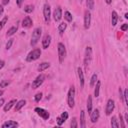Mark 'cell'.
<instances>
[{
  "label": "cell",
  "instance_id": "obj_1",
  "mask_svg": "<svg viewBox=\"0 0 128 128\" xmlns=\"http://www.w3.org/2000/svg\"><path fill=\"white\" fill-rule=\"evenodd\" d=\"M41 32H42V30H41L40 27H37L33 30V32H32V36H31V42H30L32 46L36 45L37 42L39 41L40 36H41Z\"/></svg>",
  "mask_w": 128,
  "mask_h": 128
},
{
  "label": "cell",
  "instance_id": "obj_2",
  "mask_svg": "<svg viewBox=\"0 0 128 128\" xmlns=\"http://www.w3.org/2000/svg\"><path fill=\"white\" fill-rule=\"evenodd\" d=\"M41 55V50L39 48H36V49H33L32 51H30L26 57V60L28 62H31V61H35L37 60Z\"/></svg>",
  "mask_w": 128,
  "mask_h": 128
},
{
  "label": "cell",
  "instance_id": "obj_3",
  "mask_svg": "<svg viewBox=\"0 0 128 128\" xmlns=\"http://www.w3.org/2000/svg\"><path fill=\"white\" fill-rule=\"evenodd\" d=\"M66 57V48L63 43H58V58L59 62L62 63Z\"/></svg>",
  "mask_w": 128,
  "mask_h": 128
},
{
  "label": "cell",
  "instance_id": "obj_4",
  "mask_svg": "<svg viewBox=\"0 0 128 128\" xmlns=\"http://www.w3.org/2000/svg\"><path fill=\"white\" fill-rule=\"evenodd\" d=\"M74 97H75V88H74V86H71L68 91V97H67L68 106L70 108L74 107Z\"/></svg>",
  "mask_w": 128,
  "mask_h": 128
},
{
  "label": "cell",
  "instance_id": "obj_5",
  "mask_svg": "<svg viewBox=\"0 0 128 128\" xmlns=\"http://www.w3.org/2000/svg\"><path fill=\"white\" fill-rule=\"evenodd\" d=\"M92 59V48L91 47H86L85 50V57H84V66L87 68V66L90 64Z\"/></svg>",
  "mask_w": 128,
  "mask_h": 128
},
{
  "label": "cell",
  "instance_id": "obj_6",
  "mask_svg": "<svg viewBox=\"0 0 128 128\" xmlns=\"http://www.w3.org/2000/svg\"><path fill=\"white\" fill-rule=\"evenodd\" d=\"M45 80V76L43 74H40L36 77V79L32 82V89H36L38 87H40V85H42V83L44 82Z\"/></svg>",
  "mask_w": 128,
  "mask_h": 128
},
{
  "label": "cell",
  "instance_id": "obj_7",
  "mask_svg": "<svg viewBox=\"0 0 128 128\" xmlns=\"http://www.w3.org/2000/svg\"><path fill=\"white\" fill-rule=\"evenodd\" d=\"M34 111L36 112V113L40 116V117H42L44 120H48V118H49V112H48L47 110H45V109H43V108H40V107H36L35 109H34Z\"/></svg>",
  "mask_w": 128,
  "mask_h": 128
},
{
  "label": "cell",
  "instance_id": "obj_8",
  "mask_svg": "<svg viewBox=\"0 0 128 128\" xmlns=\"http://www.w3.org/2000/svg\"><path fill=\"white\" fill-rule=\"evenodd\" d=\"M43 15H44V19L46 21V23L50 22V16H51V9L50 6L48 4H45L43 7Z\"/></svg>",
  "mask_w": 128,
  "mask_h": 128
},
{
  "label": "cell",
  "instance_id": "obj_9",
  "mask_svg": "<svg viewBox=\"0 0 128 128\" xmlns=\"http://www.w3.org/2000/svg\"><path fill=\"white\" fill-rule=\"evenodd\" d=\"M115 108V103L112 99H109L107 101V104H106V109H105V112H106V115H110L112 112H113Z\"/></svg>",
  "mask_w": 128,
  "mask_h": 128
},
{
  "label": "cell",
  "instance_id": "obj_10",
  "mask_svg": "<svg viewBox=\"0 0 128 128\" xmlns=\"http://www.w3.org/2000/svg\"><path fill=\"white\" fill-rule=\"evenodd\" d=\"M90 23H91V13L89 10H86L84 13V28L88 29L90 27Z\"/></svg>",
  "mask_w": 128,
  "mask_h": 128
},
{
  "label": "cell",
  "instance_id": "obj_11",
  "mask_svg": "<svg viewBox=\"0 0 128 128\" xmlns=\"http://www.w3.org/2000/svg\"><path fill=\"white\" fill-rule=\"evenodd\" d=\"M90 119L92 123L97 122V120L99 119V110L98 109H94L93 111H91L90 113Z\"/></svg>",
  "mask_w": 128,
  "mask_h": 128
},
{
  "label": "cell",
  "instance_id": "obj_12",
  "mask_svg": "<svg viewBox=\"0 0 128 128\" xmlns=\"http://www.w3.org/2000/svg\"><path fill=\"white\" fill-rule=\"evenodd\" d=\"M53 18H54V20L56 22L60 21V19L62 18V9L60 7H57L54 10V12H53Z\"/></svg>",
  "mask_w": 128,
  "mask_h": 128
},
{
  "label": "cell",
  "instance_id": "obj_13",
  "mask_svg": "<svg viewBox=\"0 0 128 128\" xmlns=\"http://www.w3.org/2000/svg\"><path fill=\"white\" fill-rule=\"evenodd\" d=\"M51 43V36L50 35H45L43 37V40H42V47L44 49H47L48 47H49Z\"/></svg>",
  "mask_w": 128,
  "mask_h": 128
},
{
  "label": "cell",
  "instance_id": "obj_14",
  "mask_svg": "<svg viewBox=\"0 0 128 128\" xmlns=\"http://www.w3.org/2000/svg\"><path fill=\"white\" fill-rule=\"evenodd\" d=\"M19 124L16 122V121H12V120H8L6 122H4L2 124V128H14V127H17Z\"/></svg>",
  "mask_w": 128,
  "mask_h": 128
},
{
  "label": "cell",
  "instance_id": "obj_15",
  "mask_svg": "<svg viewBox=\"0 0 128 128\" xmlns=\"http://www.w3.org/2000/svg\"><path fill=\"white\" fill-rule=\"evenodd\" d=\"M77 74H78V78H79V81H80V86L84 87V74H83L81 67L77 68Z\"/></svg>",
  "mask_w": 128,
  "mask_h": 128
},
{
  "label": "cell",
  "instance_id": "obj_16",
  "mask_svg": "<svg viewBox=\"0 0 128 128\" xmlns=\"http://www.w3.org/2000/svg\"><path fill=\"white\" fill-rule=\"evenodd\" d=\"M67 119H68V113H67V112H63V113L61 114V116L57 118V124L60 126V125H62L64 122H65Z\"/></svg>",
  "mask_w": 128,
  "mask_h": 128
},
{
  "label": "cell",
  "instance_id": "obj_17",
  "mask_svg": "<svg viewBox=\"0 0 128 128\" xmlns=\"http://www.w3.org/2000/svg\"><path fill=\"white\" fill-rule=\"evenodd\" d=\"M32 25V19L29 17V16H26V17L22 20V26L25 28H29Z\"/></svg>",
  "mask_w": 128,
  "mask_h": 128
},
{
  "label": "cell",
  "instance_id": "obj_18",
  "mask_svg": "<svg viewBox=\"0 0 128 128\" xmlns=\"http://www.w3.org/2000/svg\"><path fill=\"white\" fill-rule=\"evenodd\" d=\"M117 21H118V14L116 11H112L111 13V23H112V26H115L117 24Z\"/></svg>",
  "mask_w": 128,
  "mask_h": 128
},
{
  "label": "cell",
  "instance_id": "obj_19",
  "mask_svg": "<svg viewBox=\"0 0 128 128\" xmlns=\"http://www.w3.org/2000/svg\"><path fill=\"white\" fill-rule=\"evenodd\" d=\"M86 124H85V111H81L80 112V127L85 128Z\"/></svg>",
  "mask_w": 128,
  "mask_h": 128
},
{
  "label": "cell",
  "instance_id": "obj_20",
  "mask_svg": "<svg viewBox=\"0 0 128 128\" xmlns=\"http://www.w3.org/2000/svg\"><path fill=\"white\" fill-rule=\"evenodd\" d=\"M95 89H94V96L95 97H98L99 96V91H100V86H101V82L99 81H96V83H95Z\"/></svg>",
  "mask_w": 128,
  "mask_h": 128
},
{
  "label": "cell",
  "instance_id": "obj_21",
  "mask_svg": "<svg viewBox=\"0 0 128 128\" xmlns=\"http://www.w3.org/2000/svg\"><path fill=\"white\" fill-rule=\"evenodd\" d=\"M66 28H67V24H66L65 22H62V23H60V24H59V26H58L59 34H60V35H63L64 31L66 30Z\"/></svg>",
  "mask_w": 128,
  "mask_h": 128
},
{
  "label": "cell",
  "instance_id": "obj_22",
  "mask_svg": "<svg viewBox=\"0 0 128 128\" xmlns=\"http://www.w3.org/2000/svg\"><path fill=\"white\" fill-rule=\"evenodd\" d=\"M25 104H26V101H25V100H20V101H18V102H16L15 107H14L15 111H19Z\"/></svg>",
  "mask_w": 128,
  "mask_h": 128
},
{
  "label": "cell",
  "instance_id": "obj_23",
  "mask_svg": "<svg viewBox=\"0 0 128 128\" xmlns=\"http://www.w3.org/2000/svg\"><path fill=\"white\" fill-rule=\"evenodd\" d=\"M14 104H16V100H15V99H12V100L9 101L7 104H5V106H4V111H5V112L9 111V110L12 108V106H13Z\"/></svg>",
  "mask_w": 128,
  "mask_h": 128
},
{
  "label": "cell",
  "instance_id": "obj_24",
  "mask_svg": "<svg viewBox=\"0 0 128 128\" xmlns=\"http://www.w3.org/2000/svg\"><path fill=\"white\" fill-rule=\"evenodd\" d=\"M49 66H50V64L48 63V62H43V63H41L40 65L38 66V71H39V72H42V71H44L45 69H47Z\"/></svg>",
  "mask_w": 128,
  "mask_h": 128
},
{
  "label": "cell",
  "instance_id": "obj_25",
  "mask_svg": "<svg viewBox=\"0 0 128 128\" xmlns=\"http://www.w3.org/2000/svg\"><path fill=\"white\" fill-rule=\"evenodd\" d=\"M110 124H111V127H113V128H119V123H118V120L115 116H113L111 118V121H110Z\"/></svg>",
  "mask_w": 128,
  "mask_h": 128
},
{
  "label": "cell",
  "instance_id": "obj_26",
  "mask_svg": "<svg viewBox=\"0 0 128 128\" xmlns=\"http://www.w3.org/2000/svg\"><path fill=\"white\" fill-rule=\"evenodd\" d=\"M87 111L89 114L92 111V97L90 95H88V99H87Z\"/></svg>",
  "mask_w": 128,
  "mask_h": 128
},
{
  "label": "cell",
  "instance_id": "obj_27",
  "mask_svg": "<svg viewBox=\"0 0 128 128\" xmlns=\"http://www.w3.org/2000/svg\"><path fill=\"white\" fill-rule=\"evenodd\" d=\"M17 31V26H12L11 28H9L8 29V31H7V33H6V35L7 36H12L15 32Z\"/></svg>",
  "mask_w": 128,
  "mask_h": 128
},
{
  "label": "cell",
  "instance_id": "obj_28",
  "mask_svg": "<svg viewBox=\"0 0 128 128\" xmlns=\"http://www.w3.org/2000/svg\"><path fill=\"white\" fill-rule=\"evenodd\" d=\"M64 18L66 19V21H68V22H71L72 21V15H71V13L69 12V11H65L64 12Z\"/></svg>",
  "mask_w": 128,
  "mask_h": 128
},
{
  "label": "cell",
  "instance_id": "obj_29",
  "mask_svg": "<svg viewBox=\"0 0 128 128\" xmlns=\"http://www.w3.org/2000/svg\"><path fill=\"white\" fill-rule=\"evenodd\" d=\"M96 81H97V74H93L92 77H91V80H90V86L94 87Z\"/></svg>",
  "mask_w": 128,
  "mask_h": 128
},
{
  "label": "cell",
  "instance_id": "obj_30",
  "mask_svg": "<svg viewBox=\"0 0 128 128\" xmlns=\"http://www.w3.org/2000/svg\"><path fill=\"white\" fill-rule=\"evenodd\" d=\"M86 5H87L88 9H90V10L94 9V0H86Z\"/></svg>",
  "mask_w": 128,
  "mask_h": 128
},
{
  "label": "cell",
  "instance_id": "obj_31",
  "mask_svg": "<svg viewBox=\"0 0 128 128\" xmlns=\"http://www.w3.org/2000/svg\"><path fill=\"white\" fill-rule=\"evenodd\" d=\"M7 20H8V16H5V17L0 21V31L2 30V28L5 26V24H6V22H7Z\"/></svg>",
  "mask_w": 128,
  "mask_h": 128
},
{
  "label": "cell",
  "instance_id": "obj_32",
  "mask_svg": "<svg viewBox=\"0 0 128 128\" xmlns=\"http://www.w3.org/2000/svg\"><path fill=\"white\" fill-rule=\"evenodd\" d=\"M33 10H34V6H33V5H27V6H25V8H24V11H25L26 13H31Z\"/></svg>",
  "mask_w": 128,
  "mask_h": 128
},
{
  "label": "cell",
  "instance_id": "obj_33",
  "mask_svg": "<svg viewBox=\"0 0 128 128\" xmlns=\"http://www.w3.org/2000/svg\"><path fill=\"white\" fill-rule=\"evenodd\" d=\"M9 84H10V81H8V80H3V81H1V83H0V87H1V88H5Z\"/></svg>",
  "mask_w": 128,
  "mask_h": 128
},
{
  "label": "cell",
  "instance_id": "obj_34",
  "mask_svg": "<svg viewBox=\"0 0 128 128\" xmlns=\"http://www.w3.org/2000/svg\"><path fill=\"white\" fill-rule=\"evenodd\" d=\"M123 99H124L125 103L128 105V90H127V89L124 90V93H123Z\"/></svg>",
  "mask_w": 128,
  "mask_h": 128
},
{
  "label": "cell",
  "instance_id": "obj_35",
  "mask_svg": "<svg viewBox=\"0 0 128 128\" xmlns=\"http://www.w3.org/2000/svg\"><path fill=\"white\" fill-rule=\"evenodd\" d=\"M13 40H14V39H9L8 42L6 43V47H5V48H6L7 50L11 48V46H12V44H13Z\"/></svg>",
  "mask_w": 128,
  "mask_h": 128
},
{
  "label": "cell",
  "instance_id": "obj_36",
  "mask_svg": "<svg viewBox=\"0 0 128 128\" xmlns=\"http://www.w3.org/2000/svg\"><path fill=\"white\" fill-rule=\"evenodd\" d=\"M41 98H42V93H41V92H40V93H37V94L35 95V97H34V99H35L36 102H39V101L41 100Z\"/></svg>",
  "mask_w": 128,
  "mask_h": 128
},
{
  "label": "cell",
  "instance_id": "obj_37",
  "mask_svg": "<svg viewBox=\"0 0 128 128\" xmlns=\"http://www.w3.org/2000/svg\"><path fill=\"white\" fill-rule=\"evenodd\" d=\"M71 127L72 128H76L78 125H77V120H76V118H72V121H71Z\"/></svg>",
  "mask_w": 128,
  "mask_h": 128
},
{
  "label": "cell",
  "instance_id": "obj_38",
  "mask_svg": "<svg viewBox=\"0 0 128 128\" xmlns=\"http://www.w3.org/2000/svg\"><path fill=\"white\" fill-rule=\"evenodd\" d=\"M119 119H120V125H119V126H121L122 128H124V127H125V124H124V119H123V116H122L121 114H119Z\"/></svg>",
  "mask_w": 128,
  "mask_h": 128
},
{
  "label": "cell",
  "instance_id": "obj_39",
  "mask_svg": "<svg viewBox=\"0 0 128 128\" xmlns=\"http://www.w3.org/2000/svg\"><path fill=\"white\" fill-rule=\"evenodd\" d=\"M23 1H24V0H16V3H17V6H18V7H21Z\"/></svg>",
  "mask_w": 128,
  "mask_h": 128
},
{
  "label": "cell",
  "instance_id": "obj_40",
  "mask_svg": "<svg viewBox=\"0 0 128 128\" xmlns=\"http://www.w3.org/2000/svg\"><path fill=\"white\" fill-rule=\"evenodd\" d=\"M127 28H128V24H123V25L121 26V30H122V31H126Z\"/></svg>",
  "mask_w": 128,
  "mask_h": 128
},
{
  "label": "cell",
  "instance_id": "obj_41",
  "mask_svg": "<svg viewBox=\"0 0 128 128\" xmlns=\"http://www.w3.org/2000/svg\"><path fill=\"white\" fill-rule=\"evenodd\" d=\"M4 65H5V62L1 60V61H0V69H2L4 67Z\"/></svg>",
  "mask_w": 128,
  "mask_h": 128
},
{
  "label": "cell",
  "instance_id": "obj_42",
  "mask_svg": "<svg viewBox=\"0 0 128 128\" xmlns=\"http://www.w3.org/2000/svg\"><path fill=\"white\" fill-rule=\"evenodd\" d=\"M4 12V8H3V5H0V15H2Z\"/></svg>",
  "mask_w": 128,
  "mask_h": 128
},
{
  "label": "cell",
  "instance_id": "obj_43",
  "mask_svg": "<svg viewBox=\"0 0 128 128\" xmlns=\"http://www.w3.org/2000/svg\"><path fill=\"white\" fill-rule=\"evenodd\" d=\"M4 102H5V101H4L3 98H0V107H2V106L4 105Z\"/></svg>",
  "mask_w": 128,
  "mask_h": 128
},
{
  "label": "cell",
  "instance_id": "obj_44",
  "mask_svg": "<svg viewBox=\"0 0 128 128\" xmlns=\"http://www.w3.org/2000/svg\"><path fill=\"white\" fill-rule=\"evenodd\" d=\"M8 3H9V0H3L2 1V5H6Z\"/></svg>",
  "mask_w": 128,
  "mask_h": 128
},
{
  "label": "cell",
  "instance_id": "obj_45",
  "mask_svg": "<svg viewBox=\"0 0 128 128\" xmlns=\"http://www.w3.org/2000/svg\"><path fill=\"white\" fill-rule=\"evenodd\" d=\"M125 121L128 123V113H126V114H125Z\"/></svg>",
  "mask_w": 128,
  "mask_h": 128
},
{
  "label": "cell",
  "instance_id": "obj_46",
  "mask_svg": "<svg viewBox=\"0 0 128 128\" xmlns=\"http://www.w3.org/2000/svg\"><path fill=\"white\" fill-rule=\"evenodd\" d=\"M105 2H106L107 4H111V3H112V0H105Z\"/></svg>",
  "mask_w": 128,
  "mask_h": 128
},
{
  "label": "cell",
  "instance_id": "obj_47",
  "mask_svg": "<svg viewBox=\"0 0 128 128\" xmlns=\"http://www.w3.org/2000/svg\"><path fill=\"white\" fill-rule=\"evenodd\" d=\"M124 17H125V18H126V19H127V18H128V13H125V15H124Z\"/></svg>",
  "mask_w": 128,
  "mask_h": 128
},
{
  "label": "cell",
  "instance_id": "obj_48",
  "mask_svg": "<svg viewBox=\"0 0 128 128\" xmlns=\"http://www.w3.org/2000/svg\"><path fill=\"white\" fill-rule=\"evenodd\" d=\"M2 94H3V91H2V90H0V96H1Z\"/></svg>",
  "mask_w": 128,
  "mask_h": 128
},
{
  "label": "cell",
  "instance_id": "obj_49",
  "mask_svg": "<svg viewBox=\"0 0 128 128\" xmlns=\"http://www.w3.org/2000/svg\"><path fill=\"white\" fill-rule=\"evenodd\" d=\"M82 1H83V0H80V2H82Z\"/></svg>",
  "mask_w": 128,
  "mask_h": 128
}]
</instances>
